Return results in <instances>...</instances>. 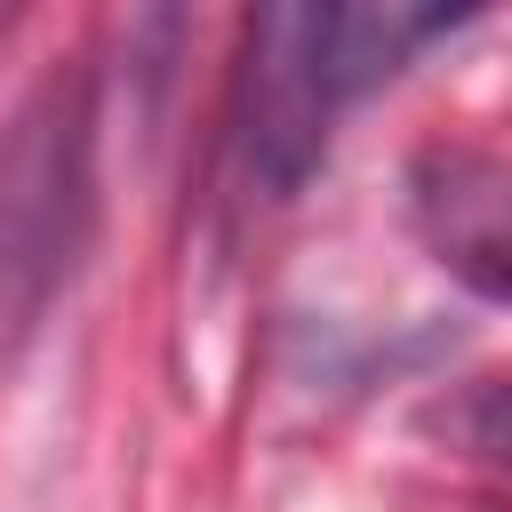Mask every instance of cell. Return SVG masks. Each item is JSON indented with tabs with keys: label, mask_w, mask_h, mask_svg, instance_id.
Returning <instances> with one entry per match:
<instances>
[{
	"label": "cell",
	"mask_w": 512,
	"mask_h": 512,
	"mask_svg": "<svg viewBox=\"0 0 512 512\" xmlns=\"http://www.w3.org/2000/svg\"><path fill=\"white\" fill-rule=\"evenodd\" d=\"M88 80L48 72L0 128V360L32 336L88 248Z\"/></svg>",
	"instance_id": "obj_1"
},
{
	"label": "cell",
	"mask_w": 512,
	"mask_h": 512,
	"mask_svg": "<svg viewBox=\"0 0 512 512\" xmlns=\"http://www.w3.org/2000/svg\"><path fill=\"white\" fill-rule=\"evenodd\" d=\"M328 112L336 88L320 72V8L312 0H280L248 24V72H240V144H248V176L288 200L320 152H328Z\"/></svg>",
	"instance_id": "obj_2"
},
{
	"label": "cell",
	"mask_w": 512,
	"mask_h": 512,
	"mask_svg": "<svg viewBox=\"0 0 512 512\" xmlns=\"http://www.w3.org/2000/svg\"><path fill=\"white\" fill-rule=\"evenodd\" d=\"M424 248L488 304H512V168L464 144H440L408 176Z\"/></svg>",
	"instance_id": "obj_3"
},
{
	"label": "cell",
	"mask_w": 512,
	"mask_h": 512,
	"mask_svg": "<svg viewBox=\"0 0 512 512\" xmlns=\"http://www.w3.org/2000/svg\"><path fill=\"white\" fill-rule=\"evenodd\" d=\"M464 8H440V0H336L320 8V72L344 96H360L368 80H392L432 32H448Z\"/></svg>",
	"instance_id": "obj_4"
}]
</instances>
